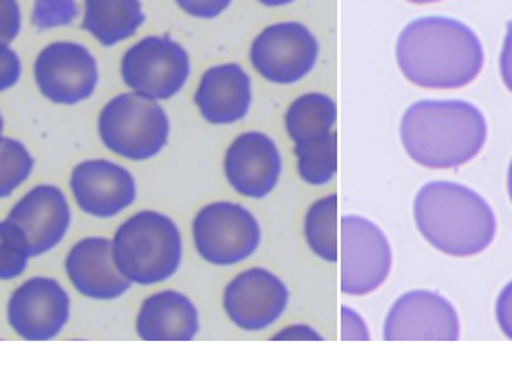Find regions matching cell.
I'll list each match as a JSON object with an SVG mask.
<instances>
[{"instance_id":"cell-35","label":"cell","mask_w":512,"mask_h":373,"mask_svg":"<svg viewBox=\"0 0 512 373\" xmlns=\"http://www.w3.org/2000/svg\"><path fill=\"white\" fill-rule=\"evenodd\" d=\"M411 4H432V2H441V0H407Z\"/></svg>"},{"instance_id":"cell-14","label":"cell","mask_w":512,"mask_h":373,"mask_svg":"<svg viewBox=\"0 0 512 373\" xmlns=\"http://www.w3.org/2000/svg\"><path fill=\"white\" fill-rule=\"evenodd\" d=\"M70 318V299L61 284L49 277H34L9 300L8 320L27 341H49L65 329Z\"/></svg>"},{"instance_id":"cell-16","label":"cell","mask_w":512,"mask_h":373,"mask_svg":"<svg viewBox=\"0 0 512 373\" xmlns=\"http://www.w3.org/2000/svg\"><path fill=\"white\" fill-rule=\"evenodd\" d=\"M223 168L234 191L250 199H263L277 186L282 159L270 136L245 133L232 141Z\"/></svg>"},{"instance_id":"cell-31","label":"cell","mask_w":512,"mask_h":373,"mask_svg":"<svg viewBox=\"0 0 512 373\" xmlns=\"http://www.w3.org/2000/svg\"><path fill=\"white\" fill-rule=\"evenodd\" d=\"M500 75L507 90L512 93V20L507 24L505 31L504 45L500 52Z\"/></svg>"},{"instance_id":"cell-32","label":"cell","mask_w":512,"mask_h":373,"mask_svg":"<svg viewBox=\"0 0 512 373\" xmlns=\"http://www.w3.org/2000/svg\"><path fill=\"white\" fill-rule=\"evenodd\" d=\"M273 340H322V336L307 325H293L286 331L275 334Z\"/></svg>"},{"instance_id":"cell-17","label":"cell","mask_w":512,"mask_h":373,"mask_svg":"<svg viewBox=\"0 0 512 373\" xmlns=\"http://www.w3.org/2000/svg\"><path fill=\"white\" fill-rule=\"evenodd\" d=\"M65 193L49 184L36 186L11 209L8 222L25 234L31 256H42L65 238L70 227Z\"/></svg>"},{"instance_id":"cell-15","label":"cell","mask_w":512,"mask_h":373,"mask_svg":"<svg viewBox=\"0 0 512 373\" xmlns=\"http://www.w3.org/2000/svg\"><path fill=\"white\" fill-rule=\"evenodd\" d=\"M77 206L86 215L111 218L136 200V183L124 166L106 159H90L77 165L70 177Z\"/></svg>"},{"instance_id":"cell-20","label":"cell","mask_w":512,"mask_h":373,"mask_svg":"<svg viewBox=\"0 0 512 373\" xmlns=\"http://www.w3.org/2000/svg\"><path fill=\"white\" fill-rule=\"evenodd\" d=\"M200 329L199 311L186 295L166 290L143 302L136 331L145 341H191Z\"/></svg>"},{"instance_id":"cell-5","label":"cell","mask_w":512,"mask_h":373,"mask_svg":"<svg viewBox=\"0 0 512 373\" xmlns=\"http://www.w3.org/2000/svg\"><path fill=\"white\" fill-rule=\"evenodd\" d=\"M338 106L325 93L298 97L286 113V131L295 143L298 175L311 186L331 183L338 172Z\"/></svg>"},{"instance_id":"cell-36","label":"cell","mask_w":512,"mask_h":373,"mask_svg":"<svg viewBox=\"0 0 512 373\" xmlns=\"http://www.w3.org/2000/svg\"><path fill=\"white\" fill-rule=\"evenodd\" d=\"M2 129H4V120H2V115H0V134H2Z\"/></svg>"},{"instance_id":"cell-8","label":"cell","mask_w":512,"mask_h":373,"mask_svg":"<svg viewBox=\"0 0 512 373\" xmlns=\"http://www.w3.org/2000/svg\"><path fill=\"white\" fill-rule=\"evenodd\" d=\"M341 291L363 297L379 290L388 279L393 254L379 225L363 216L348 215L341 222Z\"/></svg>"},{"instance_id":"cell-25","label":"cell","mask_w":512,"mask_h":373,"mask_svg":"<svg viewBox=\"0 0 512 373\" xmlns=\"http://www.w3.org/2000/svg\"><path fill=\"white\" fill-rule=\"evenodd\" d=\"M79 15L77 0H36L33 8V25L40 31L70 25Z\"/></svg>"},{"instance_id":"cell-11","label":"cell","mask_w":512,"mask_h":373,"mask_svg":"<svg viewBox=\"0 0 512 373\" xmlns=\"http://www.w3.org/2000/svg\"><path fill=\"white\" fill-rule=\"evenodd\" d=\"M34 79L50 102L74 106L95 92L99 68L93 54L81 43H50L36 58Z\"/></svg>"},{"instance_id":"cell-29","label":"cell","mask_w":512,"mask_h":373,"mask_svg":"<svg viewBox=\"0 0 512 373\" xmlns=\"http://www.w3.org/2000/svg\"><path fill=\"white\" fill-rule=\"evenodd\" d=\"M179 8L195 18H216L231 6L232 0H175Z\"/></svg>"},{"instance_id":"cell-6","label":"cell","mask_w":512,"mask_h":373,"mask_svg":"<svg viewBox=\"0 0 512 373\" xmlns=\"http://www.w3.org/2000/svg\"><path fill=\"white\" fill-rule=\"evenodd\" d=\"M99 134L111 152L131 161H145L165 149L170 120L156 100L140 93H122L102 109Z\"/></svg>"},{"instance_id":"cell-21","label":"cell","mask_w":512,"mask_h":373,"mask_svg":"<svg viewBox=\"0 0 512 373\" xmlns=\"http://www.w3.org/2000/svg\"><path fill=\"white\" fill-rule=\"evenodd\" d=\"M143 22L140 0H84L83 29L104 47L131 38Z\"/></svg>"},{"instance_id":"cell-22","label":"cell","mask_w":512,"mask_h":373,"mask_svg":"<svg viewBox=\"0 0 512 373\" xmlns=\"http://www.w3.org/2000/svg\"><path fill=\"white\" fill-rule=\"evenodd\" d=\"M306 240L309 249L323 261H339L338 195L316 200L306 215Z\"/></svg>"},{"instance_id":"cell-19","label":"cell","mask_w":512,"mask_h":373,"mask_svg":"<svg viewBox=\"0 0 512 373\" xmlns=\"http://www.w3.org/2000/svg\"><path fill=\"white\" fill-rule=\"evenodd\" d=\"M252 102V84L247 72L236 65L209 68L200 79L195 104L209 124L227 125L247 117Z\"/></svg>"},{"instance_id":"cell-34","label":"cell","mask_w":512,"mask_h":373,"mask_svg":"<svg viewBox=\"0 0 512 373\" xmlns=\"http://www.w3.org/2000/svg\"><path fill=\"white\" fill-rule=\"evenodd\" d=\"M507 191H509V197H511L512 202V159L511 165H509V172H507Z\"/></svg>"},{"instance_id":"cell-13","label":"cell","mask_w":512,"mask_h":373,"mask_svg":"<svg viewBox=\"0 0 512 373\" xmlns=\"http://www.w3.org/2000/svg\"><path fill=\"white\" fill-rule=\"evenodd\" d=\"M288 300V288L277 275L265 268H250L225 288L223 309L243 331H265L284 315Z\"/></svg>"},{"instance_id":"cell-12","label":"cell","mask_w":512,"mask_h":373,"mask_svg":"<svg viewBox=\"0 0 512 373\" xmlns=\"http://www.w3.org/2000/svg\"><path fill=\"white\" fill-rule=\"evenodd\" d=\"M386 341H457L461 322L450 300L436 291H407L389 309Z\"/></svg>"},{"instance_id":"cell-3","label":"cell","mask_w":512,"mask_h":373,"mask_svg":"<svg viewBox=\"0 0 512 373\" xmlns=\"http://www.w3.org/2000/svg\"><path fill=\"white\" fill-rule=\"evenodd\" d=\"M414 222L425 240L446 256L471 257L496 236V216L488 200L468 186L432 181L414 199Z\"/></svg>"},{"instance_id":"cell-4","label":"cell","mask_w":512,"mask_h":373,"mask_svg":"<svg viewBox=\"0 0 512 373\" xmlns=\"http://www.w3.org/2000/svg\"><path fill=\"white\" fill-rule=\"evenodd\" d=\"M113 254L129 281L141 286L157 284L179 270L181 233L172 218L156 211H141L118 227Z\"/></svg>"},{"instance_id":"cell-24","label":"cell","mask_w":512,"mask_h":373,"mask_svg":"<svg viewBox=\"0 0 512 373\" xmlns=\"http://www.w3.org/2000/svg\"><path fill=\"white\" fill-rule=\"evenodd\" d=\"M31 256L25 234L11 222H0V281L24 274Z\"/></svg>"},{"instance_id":"cell-2","label":"cell","mask_w":512,"mask_h":373,"mask_svg":"<svg viewBox=\"0 0 512 373\" xmlns=\"http://www.w3.org/2000/svg\"><path fill=\"white\" fill-rule=\"evenodd\" d=\"M400 138L414 163L436 170L457 168L484 149L488 122L466 100H420L405 109Z\"/></svg>"},{"instance_id":"cell-33","label":"cell","mask_w":512,"mask_h":373,"mask_svg":"<svg viewBox=\"0 0 512 373\" xmlns=\"http://www.w3.org/2000/svg\"><path fill=\"white\" fill-rule=\"evenodd\" d=\"M257 2H261V4H265V6H270V8H279V6H286V4H291V2H295V0H257Z\"/></svg>"},{"instance_id":"cell-1","label":"cell","mask_w":512,"mask_h":373,"mask_svg":"<svg viewBox=\"0 0 512 373\" xmlns=\"http://www.w3.org/2000/svg\"><path fill=\"white\" fill-rule=\"evenodd\" d=\"M397 63L407 81L425 90H459L484 67V47L470 25L455 18L413 20L398 36Z\"/></svg>"},{"instance_id":"cell-28","label":"cell","mask_w":512,"mask_h":373,"mask_svg":"<svg viewBox=\"0 0 512 373\" xmlns=\"http://www.w3.org/2000/svg\"><path fill=\"white\" fill-rule=\"evenodd\" d=\"M341 340L343 341H368L370 331L364 322L363 316L352 307H341Z\"/></svg>"},{"instance_id":"cell-7","label":"cell","mask_w":512,"mask_h":373,"mask_svg":"<svg viewBox=\"0 0 512 373\" xmlns=\"http://www.w3.org/2000/svg\"><path fill=\"white\" fill-rule=\"evenodd\" d=\"M193 240L207 263L238 265L256 252L261 243V227L256 216L240 204L215 202L195 216Z\"/></svg>"},{"instance_id":"cell-27","label":"cell","mask_w":512,"mask_h":373,"mask_svg":"<svg viewBox=\"0 0 512 373\" xmlns=\"http://www.w3.org/2000/svg\"><path fill=\"white\" fill-rule=\"evenodd\" d=\"M22 65L17 52L8 43L0 42V92H6L18 83Z\"/></svg>"},{"instance_id":"cell-23","label":"cell","mask_w":512,"mask_h":373,"mask_svg":"<svg viewBox=\"0 0 512 373\" xmlns=\"http://www.w3.org/2000/svg\"><path fill=\"white\" fill-rule=\"evenodd\" d=\"M34 159L24 143L13 138H0V199L9 197L29 179Z\"/></svg>"},{"instance_id":"cell-26","label":"cell","mask_w":512,"mask_h":373,"mask_svg":"<svg viewBox=\"0 0 512 373\" xmlns=\"http://www.w3.org/2000/svg\"><path fill=\"white\" fill-rule=\"evenodd\" d=\"M22 27V15L17 0H0V42L11 43Z\"/></svg>"},{"instance_id":"cell-18","label":"cell","mask_w":512,"mask_h":373,"mask_svg":"<svg viewBox=\"0 0 512 373\" xmlns=\"http://www.w3.org/2000/svg\"><path fill=\"white\" fill-rule=\"evenodd\" d=\"M65 266L75 290L88 299L115 300L133 284L116 265L113 241L106 238H86L75 243Z\"/></svg>"},{"instance_id":"cell-9","label":"cell","mask_w":512,"mask_h":373,"mask_svg":"<svg viewBox=\"0 0 512 373\" xmlns=\"http://www.w3.org/2000/svg\"><path fill=\"white\" fill-rule=\"evenodd\" d=\"M122 77L134 93L143 97L172 99L190 77V56L168 36H149L125 52Z\"/></svg>"},{"instance_id":"cell-10","label":"cell","mask_w":512,"mask_h":373,"mask_svg":"<svg viewBox=\"0 0 512 373\" xmlns=\"http://www.w3.org/2000/svg\"><path fill=\"white\" fill-rule=\"evenodd\" d=\"M318 40L298 22L270 25L257 36L250 61L266 81L293 84L304 79L318 59Z\"/></svg>"},{"instance_id":"cell-30","label":"cell","mask_w":512,"mask_h":373,"mask_svg":"<svg viewBox=\"0 0 512 373\" xmlns=\"http://www.w3.org/2000/svg\"><path fill=\"white\" fill-rule=\"evenodd\" d=\"M495 315L500 331L512 340V281L500 291L496 299Z\"/></svg>"}]
</instances>
